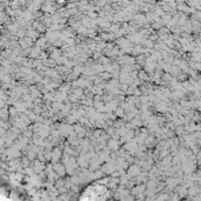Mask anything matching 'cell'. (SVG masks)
<instances>
[{
	"instance_id": "obj_6",
	"label": "cell",
	"mask_w": 201,
	"mask_h": 201,
	"mask_svg": "<svg viewBox=\"0 0 201 201\" xmlns=\"http://www.w3.org/2000/svg\"><path fill=\"white\" fill-rule=\"evenodd\" d=\"M139 79H141V80H147L148 79V75L145 73V71H140V73H139Z\"/></svg>"
},
{
	"instance_id": "obj_4",
	"label": "cell",
	"mask_w": 201,
	"mask_h": 201,
	"mask_svg": "<svg viewBox=\"0 0 201 201\" xmlns=\"http://www.w3.org/2000/svg\"><path fill=\"white\" fill-rule=\"evenodd\" d=\"M119 145H120V142L116 139H113V138H111L107 142V147L109 151H118L119 149Z\"/></svg>"
},
{
	"instance_id": "obj_3",
	"label": "cell",
	"mask_w": 201,
	"mask_h": 201,
	"mask_svg": "<svg viewBox=\"0 0 201 201\" xmlns=\"http://www.w3.org/2000/svg\"><path fill=\"white\" fill-rule=\"evenodd\" d=\"M61 153H62V152H61V149L59 147H55L53 149V151H52V158H51V161H52V162H58V161H60V159H61Z\"/></svg>"
},
{
	"instance_id": "obj_5",
	"label": "cell",
	"mask_w": 201,
	"mask_h": 201,
	"mask_svg": "<svg viewBox=\"0 0 201 201\" xmlns=\"http://www.w3.org/2000/svg\"><path fill=\"white\" fill-rule=\"evenodd\" d=\"M73 129H74V133L78 135V138H82L86 134V129L82 127L81 125H75L73 127Z\"/></svg>"
},
{
	"instance_id": "obj_8",
	"label": "cell",
	"mask_w": 201,
	"mask_h": 201,
	"mask_svg": "<svg viewBox=\"0 0 201 201\" xmlns=\"http://www.w3.org/2000/svg\"><path fill=\"white\" fill-rule=\"evenodd\" d=\"M68 98H69V101H72V102H78V101H79V99H77V97H75L74 94L69 95Z\"/></svg>"
},
{
	"instance_id": "obj_1",
	"label": "cell",
	"mask_w": 201,
	"mask_h": 201,
	"mask_svg": "<svg viewBox=\"0 0 201 201\" xmlns=\"http://www.w3.org/2000/svg\"><path fill=\"white\" fill-rule=\"evenodd\" d=\"M53 171L57 173V174L59 175L60 178H62L64 175L66 174V168H65V166H64V164H60L59 161H58V162H54Z\"/></svg>"
},
{
	"instance_id": "obj_9",
	"label": "cell",
	"mask_w": 201,
	"mask_h": 201,
	"mask_svg": "<svg viewBox=\"0 0 201 201\" xmlns=\"http://www.w3.org/2000/svg\"><path fill=\"white\" fill-rule=\"evenodd\" d=\"M100 75H101V78H104V79H106V78H111V77H112V74H109V73H101Z\"/></svg>"
},
{
	"instance_id": "obj_2",
	"label": "cell",
	"mask_w": 201,
	"mask_h": 201,
	"mask_svg": "<svg viewBox=\"0 0 201 201\" xmlns=\"http://www.w3.org/2000/svg\"><path fill=\"white\" fill-rule=\"evenodd\" d=\"M140 172H141L140 166H138V165H132L131 167L128 168L127 176L128 178H134V176H136V175L139 174Z\"/></svg>"
},
{
	"instance_id": "obj_7",
	"label": "cell",
	"mask_w": 201,
	"mask_h": 201,
	"mask_svg": "<svg viewBox=\"0 0 201 201\" xmlns=\"http://www.w3.org/2000/svg\"><path fill=\"white\" fill-rule=\"evenodd\" d=\"M115 114L118 115V116H124V108H118L116 107V109H115Z\"/></svg>"
}]
</instances>
